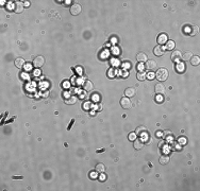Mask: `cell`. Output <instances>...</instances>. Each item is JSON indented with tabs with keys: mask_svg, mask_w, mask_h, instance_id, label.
I'll use <instances>...</instances> for the list:
<instances>
[{
	"mask_svg": "<svg viewBox=\"0 0 200 191\" xmlns=\"http://www.w3.org/2000/svg\"><path fill=\"white\" fill-rule=\"evenodd\" d=\"M136 77L138 79L139 81H144L146 79V73L144 72V71H139V72H137V74H136Z\"/></svg>",
	"mask_w": 200,
	"mask_h": 191,
	"instance_id": "cell-22",
	"label": "cell"
},
{
	"mask_svg": "<svg viewBox=\"0 0 200 191\" xmlns=\"http://www.w3.org/2000/svg\"><path fill=\"white\" fill-rule=\"evenodd\" d=\"M25 65V60L24 59H21V58H18L15 60V66L17 67V68H21V67H24Z\"/></svg>",
	"mask_w": 200,
	"mask_h": 191,
	"instance_id": "cell-17",
	"label": "cell"
},
{
	"mask_svg": "<svg viewBox=\"0 0 200 191\" xmlns=\"http://www.w3.org/2000/svg\"><path fill=\"white\" fill-rule=\"evenodd\" d=\"M169 156L168 155H162L160 157V164L161 165H166V164H168L169 162Z\"/></svg>",
	"mask_w": 200,
	"mask_h": 191,
	"instance_id": "cell-16",
	"label": "cell"
},
{
	"mask_svg": "<svg viewBox=\"0 0 200 191\" xmlns=\"http://www.w3.org/2000/svg\"><path fill=\"white\" fill-rule=\"evenodd\" d=\"M146 68H147L148 70H153V69H155V68H157V62L153 61V60L147 61V62H146Z\"/></svg>",
	"mask_w": 200,
	"mask_h": 191,
	"instance_id": "cell-10",
	"label": "cell"
},
{
	"mask_svg": "<svg viewBox=\"0 0 200 191\" xmlns=\"http://www.w3.org/2000/svg\"><path fill=\"white\" fill-rule=\"evenodd\" d=\"M192 56H193V53H192L191 51H186V52L182 55V60H184V61H190Z\"/></svg>",
	"mask_w": 200,
	"mask_h": 191,
	"instance_id": "cell-19",
	"label": "cell"
},
{
	"mask_svg": "<svg viewBox=\"0 0 200 191\" xmlns=\"http://www.w3.org/2000/svg\"><path fill=\"white\" fill-rule=\"evenodd\" d=\"M81 11H82V9H81V5L80 4H78V3H75V4H72L71 6H70V13H71V15H79L80 13H81Z\"/></svg>",
	"mask_w": 200,
	"mask_h": 191,
	"instance_id": "cell-4",
	"label": "cell"
},
{
	"mask_svg": "<svg viewBox=\"0 0 200 191\" xmlns=\"http://www.w3.org/2000/svg\"><path fill=\"white\" fill-rule=\"evenodd\" d=\"M24 3H21V2H16L14 4V11L16 13H21L24 11Z\"/></svg>",
	"mask_w": 200,
	"mask_h": 191,
	"instance_id": "cell-13",
	"label": "cell"
},
{
	"mask_svg": "<svg viewBox=\"0 0 200 191\" xmlns=\"http://www.w3.org/2000/svg\"><path fill=\"white\" fill-rule=\"evenodd\" d=\"M182 60V53L177 50V51H174L171 53V61L175 62V63H180V61Z\"/></svg>",
	"mask_w": 200,
	"mask_h": 191,
	"instance_id": "cell-3",
	"label": "cell"
},
{
	"mask_svg": "<svg viewBox=\"0 0 200 191\" xmlns=\"http://www.w3.org/2000/svg\"><path fill=\"white\" fill-rule=\"evenodd\" d=\"M94 88V84L91 82V81H85L84 83H83V89L84 90H86V91H90V90H92V89Z\"/></svg>",
	"mask_w": 200,
	"mask_h": 191,
	"instance_id": "cell-11",
	"label": "cell"
},
{
	"mask_svg": "<svg viewBox=\"0 0 200 191\" xmlns=\"http://www.w3.org/2000/svg\"><path fill=\"white\" fill-rule=\"evenodd\" d=\"M76 101H77V98L75 96H69L68 98H66L65 99V103L66 104H69V105H72L76 103Z\"/></svg>",
	"mask_w": 200,
	"mask_h": 191,
	"instance_id": "cell-14",
	"label": "cell"
},
{
	"mask_svg": "<svg viewBox=\"0 0 200 191\" xmlns=\"http://www.w3.org/2000/svg\"><path fill=\"white\" fill-rule=\"evenodd\" d=\"M29 5H30L29 1H25V6H29Z\"/></svg>",
	"mask_w": 200,
	"mask_h": 191,
	"instance_id": "cell-28",
	"label": "cell"
},
{
	"mask_svg": "<svg viewBox=\"0 0 200 191\" xmlns=\"http://www.w3.org/2000/svg\"><path fill=\"white\" fill-rule=\"evenodd\" d=\"M154 91L157 93L158 95H160V94H164V93H165V87H164V85H163V84H161V83H158L157 85L154 86Z\"/></svg>",
	"mask_w": 200,
	"mask_h": 191,
	"instance_id": "cell-8",
	"label": "cell"
},
{
	"mask_svg": "<svg viewBox=\"0 0 200 191\" xmlns=\"http://www.w3.org/2000/svg\"><path fill=\"white\" fill-rule=\"evenodd\" d=\"M164 51H165V49H164V47L161 46V45H158V46L154 47V49H153V53H154V55H157V56H161V55H163Z\"/></svg>",
	"mask_w": 200,
	"mask_h": 191,
	"instance_id": "cell-7",
	"label": "cell"
},
{
	"mask_svg": "<svg viewBox=\"0 0 200 191\" xmlns=\"http://www.w3.org/2000/svg\"><path fill=\"white\" fill-rule=\"evenodd\" d=\"M96 171H97L98 173H104V171H105V166H104L103 164H98V165L96 166Z\"/></svg>",
	"mask_w": 200,
	"mask_h": 191,
	"instance_id": "cell-18",
	"label": "cell"
},
{
	"mask_svg": "<svg viewBox=\"0 0 200 191\" xmlns=\"http://www.w3.org/2000/svg\"><path fill=\"white\" fill-rule=\"evenodd\" d=\"M91 107H92V103H91V102H85V103L82 105V108H83L84 110L91 109Z\"/></svg>",
	"mask_w": 200,
	"mask_h": 191,
	"instance_id": "cell-24",
	"label": "cell"
},
{
	"mask_svg": "<svg viewBox=\"0 0 200 191\" xmlns=\"http://www.w3.org/2000/svg\"><path fill=\"white\" fill-rule=\"evenodd\" d=\"M146 133V128L145 126H138L136 129V133L137 135H141V136H143V134H145Z\"/></svg>",
	"mask_w": 200,
	"mask_h": 191,
	"instance_id": "cell-20",
	"label": "cell"
},
{
	"mask_svg": "<svg viewBox=\"0 0 200 191\" xmlns=\"http://www.w3.org/2000/svg\"><path fill=\"white\" fill-rule=\"evenodd\" d=\"M13 178H14V179H15V178H16V179H20V178H23V177H21V176H16V177L13 176Z\"/></svg>",
	"mask_w": 200,
	"mask_h": 191,
	"instance_id": "cell-29",
	"label": "cell"
},
{
	"mask_svg": "<svg viewBox=\"0 0 200 191\" xmlns=\"http://www.w3.org/2000/svg\"><path fill=\"white\" fill-rule=\"evenodd\" d=\"M168 75H169L168 70H167V69H165V68H160L157 72H155V76H157V79H158L159 81H161V82H163V81H165V80H167V79H168Z\"/></svg>",
	"mask_w": 200,
	"mask_h": 191,
	"instance_id": "cell-1",
	"label": "cell"
},
{
	"mask_svg": "<svg viewBox=\"0 0 200 191\" xmlns=\"http://www.w3.org/2000/svg\"><path fill=\"white\" fill-rule=\"evenodd\" d=\"M136 139V134H134V133H131L130 135H129V140H131V141H134Z\"/></svg>",
	"mask_w": 200,
	"mask_h": 191,
	"instance_id": "cell-25",
	"label": "cell"
},
{
	"mask_svg": "<svg viewBox=\"0 0 200 191\" xmlns=\"http://www.w3.org/2000/svg\"><path fill=\"white\" fill-rule=\"evenodd\" d=\"M143 148H144L143 141L139 140V139H135V140H134V149H135V150H141V149H143Z\"/></svg>",
	"mask_w": 200,
	"mask_h": 191,
	"instance_id": "cell-15",
	"label": "cell"
},
{
	"mask_svg": "<svg viewBox=\"0 0 200 191\" xmlns=\"http://www.w3.org/2000/svg\"><path fill=\"white\" fill-rule=\"evenodd\" d=\"M153 76H154V74H153L152 72H150V73L148 74V77L150 79V80H153Z\"/></svg>",
	"mask_w": 200,
	"mask_h": 191,
	"instance_id": "cell-27",
	"label": "cell"
},
{
	"mask_svg": "<svg viewBox=\"0 0 200 191\" xmlns=\"http://www.w3.org/2000/svg\"><path fill=\"white\" fill-rule=\"evenodd\" d=\"M136 60H137V62H139V63H146V62L148 61V58H147V55H146L145 53L141 52V53H138V54L136 55Z\"/></svg>",
	"mask_w": 200,
	"mask_h": 191,
	"instance_id": "cell-9",
	"label": "cell"
},
{
	"mask_svg": "<svg viewBox=\"0 0 200 191\" xmlns=\"http://www.w3.org/2000/svg\"><path fill=\"white\" fill-rule=\"evenodd\" d=\"M167 39H168V37H167L166 34H160L159 37H158V43H159V45L162 46V45L167 43Z\"/></svg>",
	"mask_w": 200,
	"mask_h": 191,
	"instance_id": "cell-12",
	"label": "cell"
},
{
	"mask_svg": "<svg viewBox=\"0 0 200 191\" xmlns=\"http://www.w3.org/2000/svg\"><path fill=\"white\" fill-rule=\"evenodd\" d=\"M120 104H121V107L125 108V109H128L131 107V101L129 98L127 97H124V98H121L120 100Z\"/></svg>",
	"mask_w": 200,
	"mask_h": 191,
	"instance_id": "cell-5",
	"label": "cell"
},
{
	"mask_svg": "<svg viewBox=\"0 0 200 191\" xmlns=\"http://www.w3.org/2000/svg\"><path fill=\"white\" fill-rule=\"evenodd\" d=\"M44 64H45V59L41 56V55H38V56H36L33 60V66L36 67V68H41Z\"/></svg>",
	"mask_w": 200,
	"mask_h": 191,
	"instance_id": "cell-2",
	"label": "cell"
},
{
	"mask_svg": "<svg viewBox=\"0 0 200 191\" xmlns=\"http://www.w3.org/2000/svg\"><path fill=\"white\" fill-rule=\"evenodd\" d=\"M174 48H175V41L168 40L167 43H166V49H167V50H171Z\"/></svg>",
	"mask_w": 200,
	"mask_h": 191,
	"instance_id": "cell-23",
	"label": "cell"
},
{
	"mask_svg": "<svg viewBox=\"0 0 200 191\" xmlns=\"http://www.w3.org/2000/svg\"><path fill=\"white\" fill-rule=\"evenodd\" d=\"M155 136H158V137H162V136H163V134H162V132H157V133H155Z\"/></svg>",
	"mask_w": 200,
	"mask_h": 191,
	"instance_id": "cell-26",
	"label": "cell"
},
{
	"mask_svg": "<svg viewBox=\"0 0 200 191\" xmlns=\"http://www.w3.org/2000/svg\"><path fill=\"white\" fill-rule=\"evenodd\" d=\"M135 94H136V90H135L134 87H128V88H126V90H125V96H126L127 98L134 97Z\"/></svg>",
	"mask_w": 200,
	"mask_h": 191,
	"instance_id": "cell-6",
	"label": "cell"
},
{
	"mask_svg": "<svg viewBox=\"0 0 200 191\" xmlns=\"http://www.w3.org/2000/svg\"><path fill=\"white\" fill-rule=\"evenodd\" d=\"M190 61H191V64H192V65L197 66V65L199 64V62H200V59H199V56H192Z\"/></svg>",
	"mask_w": 200,
	"mask_h": 191,
	"instance_id": "cell-21",
	"label": "cell"
}]
</instances>
